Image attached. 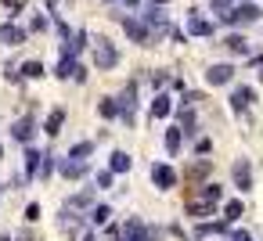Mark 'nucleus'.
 <instances>
[{"mask_svg":"<svg viewBox=\"0 0 263 241\" xmlns=\"http://www.w3.org/2000/svg\"><path fill=\"white\" fill-rule=\"evenodd\" d=\"M252 101H256V90H252V87H234V90H231V112H234V115L249 112Z\"/></svg>","mask_w":263,"mask_h":241,"instance_id":"nucleus-16","label":"nucleus"},{"mask_svg":"<svg viewBox=\"0 0 263 241\" xmlns=\"http://www.w3.org/2000/svg\"><path fill=\"white\" fill-rule=\"evenodd\" d=\"M58 176L62 180H87L90 176V162H76V158H62L58 155Z\"/></svg>","mask_w":263,"mask_h":241,"instance_id":"nucleus-10","label":"nucleus"},{"mask_svg":"<svg viewBox=\"0 0 263 241\" xmlns=\"http://www.w3.org/2000/svg\"><path fill=\"white\" fill-rule=\"evenodd\" d=\"M213 33H216V26L209 18H202L198 8H191L187 11V36H213Z\"/></svg>","mask_w":263,"mask_h":241,"instance_id":"nucleus-13","label":"nucleus"},{"mask_svg":"<svg viewBox=\"0 0 263 241\" xmlns=\"http://www.w3.org/2000/svg\"><path fill=\"white\" fill-rule=\"evenodd\" d=\"M90 40H94V36H90L87 29H76V33H72V40H69V44H62V51H69V54H76V58H80V54L87 51V44H90Z\"/></svg>","mask_w":263,"mask_h":241,"instance_id":"nucleus-21","label":"nucleus"},{"mask_svg":"<svg viewBox=\"0 0 263 241\" xmlns=\"http://www.w3.org/2000/svg\"><path fill=\"white\" fill-rule=\"evenodd\" d=\"M18 76H22V79H40V76H47V72H44V62L29 58V62L18 65Z\"/></svg>","mask_w":263,"mask_h":241,"instance_id":"nucleus-27","label":"nucleus"},{"mask_svg":"<svg viewBox=\"0 0 263 241\" xmlns=\"http://www.w3.org/2000/svg\"><path fill=\"white\" fill-rule=\"evenodd\" d=\"M152 87H155V90H159V94H162V90H166V87H170V72H166V69H159V72H155V76H152Z\"/></svg>","mask_w":263,"mask_h":241,"instance_id":"nucleus-35","label":"nucleus"},{"mask_svg":"<svg viewBox=\"0 0 263 241\" xmlns=\"http://www.w3.org/2000/svg\"><path fill=\"white\" fill-rule=\"evenodd\" d=\"M234 4H238V0H209V8L216 11V18H223V15H227Z\"/></svg>","mask_w":263,"mask_h":241,"instance_id":"nucleus-34","label":"nucleus"},{"mask_svg":"<svg viewBox=\"0 0 263 241\" xmlns=\"http://www.w3.org/2000/svg\"><path fill=\"white\" fill-rule=\"evenodd\" d=\"M94 69H101V72H108V69H116L119 65V51H116V44L108 40V36H94Z\"/></svg>","mask_w":263,"mask_h":241,"instance_id":"nucleus-6","label":"nucleus"},{"mask_svg":"<svg viewBox=\"0 0 263 241\" xmlns=\"http://www.w3.org/2000/svg\"><path fill=\"white\" fill-rule=\"evenodd\" d=\"M15 241H33V237H29V234H26V230H22V234H18V237H15Z\"/></svg>","mask_w":263,"mask_h":241,"instance_id":"nucleus-46","label":"nucleus"},{"mask_svg":"<svg viewBox=\"0 0 263 241\" xmlns=\"http://www.w3.org/2000/svg\"><path fill=\"white\" fill-rule=\"evenodd\" d=\"M98 202H94V187H87V191H76V194H69L65 198V209H76V212H90Z\"/></svg>","mask_w":263,"mask_h":241,"instance_id":"nucleus-19","label":"nucleus"},{"mask_svg":"<svg viewBox=\"0 0 263 241\" xmlns=\"http://www.w3.org/2000/svg\"><path fill=\"white\" fill-rule=\"evenodd\" d=\"M80 241H98V237H94V234H83V237H80Z\"/></svg>","mask_w":263,"mask_h":241,"instance_id":"nucleus-48","label":"nucleus"},{"mask_svg":"<svg viewBox=\"0 0 263 241\" xmlns=\"http://www.w3.org/2000/svg\"><path fill=\"white\" fill-rule=\"evenodd\" d=\"M231 180H234V187H238L241 194H249V191H252V162H249V158H234Z\"/></svg>","mask_w":263,"mask_h":241,"instance_id":"nucleus-11","label":"nucleus"},{"mask_svg":"<svg viewBox=\"0 0 263 241\" xmlns=\"http://www.w3.org/2000/svg\"><path fill=\"white\" fill-rule=\"evenodd\" d=\"M112 18L123 26V33L130 36V44H137V47H152V33H148V26H144L137 15H123V11H116Z\"/></svg>","mask_w":263,"mask_h":241,"instance_id":"nucleus-5","label":"nucleus"},{"mask_svg":"<svg viewBox=\"0 0 263 241\" xmlns=\"http://www.w3.org/2000/svg\"><path fill=\"white\" fill-rule=\"evenodd\" d=\"M130 166H134V158L126 155V151H112L108 155V173L116 176V173H130Z\"/></svg>","mask_w":263,"mask_h":241,"instance_id":"nucleus-23","label":"nucleus"},{"mask_svg":"<svg viewBox=\"0 0 263 241\" xmlns=\"http://www.w3.org/2000/svg\"><path fill=\"white\" fill-rule=\"evenodd\" d=\"M162 144H166V151L177 158V151H180V144H184V133H180V126L173 123L170 130H166V137H162Z\"/></svg>","mask_w":263,"mask_h":241,"instance_id":"nucleus-25","label":"nucleus"},{"mask_svg":"<svg viewBox=\"0 0 263 241\" xmlns=\"http://www.w3.org/2000/svg\"><path fill=\"white\" fill-rule=\"evenodd\" d=\"M173 105H177V101L162 90V94L152 97V108H148V112H152V119H170V115H173Z\"/></svg>","mask_w":263,"mask_h":241,"instance_id":"nucleus-20","label":"nucleus"},{"mask_svg":"<svg viewBox=\"0 0 263 241\" xmlns=\"http://www.w3.org/2000/svg\"><path fill=\"white\" fill-rule=\"evenodd\" d=\"M33 29L44 33V29H51V22H47V18H33Z\"/></svg>","mask_w":263,"mask_h":241,"instance_id":"nucleus-41","label":"nucleus"},{"mask_svg":"<svg viewBox=\"0 0 263 241\" xmlns=\"http://www.w3.org/2000/svg\"><path fill=\"white\" fill-rule=\"evenodd\" d=\"M209 169H213V162H209V158H195V166H191V176H205Z\"/></svg>","mask_w":263,"mask_h":241,"instance_id":"nucleus-36","label":"nucleus"},{"mask_svg":"<svg viewBox=\"0 0 263 241\" xmlns=\"http://www.w3.org/2000/svg\"><path fill=\"white\" fill-rule=\"evenodd\" d=\"M0 158H4V144H0Z\"/></svg>","mask_w":263,"mask_h":241,"instance_id":"nucleus-51","label":"nucleus"},{"mask_svg":"<svg viewBox=\"0 0 263 241\" xmlns=\"http://www.w3.org/2000/svg\"><path fill=\"white\" fill-rule=\"evenodd\" d=\"M40 162H44V151L40 148H33V144L22 148V176L26 180H36L40 176Z\"/></svg>","mask_w":263,"mask_h":241,"instance_id":"nucleus-12","label":"nucleus"},{"mask_svg":"<svg viewBox=\"0 0 263 241\" xmlns=\"http://www.w3.org/2000/svg\"><path fill=\"white\" fill-rule=\"evenodd\" d=\"M108 4H126V0H108Z\"/></svg>","mask_w":263,"mask_h":241,"instance_id":"nucleus-50","label":"nucleus"},{"mask_svg":"<svg viewBox=\"0 0 263 241\" xmlns=\"http://www.w3.org/2000/svg\"><path fill=\"white\" fill-rule=\"evenodd\" d=\"M116 108H119V123H123V126H137V79H130V83L119 90Z\"/></svg>","mask_w":263,"mask_h":241,"instance_id":"nucleus-3","label":"nucleus"},{"mask_svg":"<svg viewBox=\"0 0 263 241\" xmlns=\"http://www.w3.org/2000/svg\"><path fill=\"white\" fill-rule=\"evenodd\" d=\"M177 180H180V173L173 169V162H152V184L159 191H173Z\"/></svg>","mask_w":263,"mask_h":241,"instance_id":"nucleus-7","label":"nucleus"},{"mask_svg":"<svg viewBox=\"0 0 263 241\" xmlns=\"http://www.w3.org/2000/svg\"><path fill=\"white\" fill-rule=\"evenodd\" d=\"M137 18L148 26L152 44H155V40H162V36L170 33V26H173V22H170V15H166V8H159V4H144V11H141Z\"/></svg>","mask_w":263,"mask_h":241,"instance_id":"nucleus-2","label":"nucleus"},{"mask_svg":"<svg viewBox=\"0 0 263 241\" xmlns=\"http://www.w3.org/2000/svg\"><path fill=\"white\" fill-rule=\"evenodd\" d=\"M98 115H101L105 123H116V119H119V108H116V97H101V101H98Z\"/></svg>","mask_w":263,"mask_h":241,"instance_id":"nucleus-28","label":"nucleus"},{"mask_svg":"<svg viewBox=\"0 0 263 241\" xmlns=\"http://www.w3.org/2000/svg\"><path fill=\"white\" fill-rule=\"evenodd\" d=\"M148 4H159V8H166V4H170V0H148Z\"/></svg>","mask_w":263,"mask_h":241,"instance_id":"nucleus-47","label":"nucleus"},{"mask_svg":"<svg viewBox=\"0 0 263 241\" xmlns=\"http://www.w3.org/2000/svg\"><path fill=\"white\" fill-rule=\"evenodd\" d=\"M94 184H98V187H112V184H116V176H112L108 169H101V173L94 176Z\"/></svg>","mask_w":263,"mask_h":241,"instance_id":"nucleus-39","label":"nucleus"},{"mask_svg":"<svg viewBox=\"0 0 263 241\" xmlns=\"http://www.w3.org/2000/svg\"><path fill=\"white\" fill-rule=\"evenodd\" d=\"M87 76H90V72H87V65H80V69H76V76H72V79H76V83H87Z\"/></svg>","mask_w":263,"mask_h":241,"instance_id":"nucleus-42","label":"nucleus"},{"mask_svg":"<svg viewBox=\"0 0 263 241\" xmlns=\"http://www.w3.org/2000/svg\"><path fill=\"white\" fill-rule=\"evenodd\" d=\"M44 4H47V15L54 18V15H58V0H44Z\"/></svg>","mask_w":263,"mask_h":241,"instance_id":"nucleus-44","label":"nucleus"},{"mask_svg":"<svg viewBox=\"0 0 263 241\" xmlns=\"http://www.w3.org/2000/svg\"><path fill=\"white\" fill-rule=\"evenodd\" d=\"M29 40V33L22 29V26H15V22H4V26H0V44H4V47H22Z\"/></svg>","mask_w":263,"mask_h":241,"instance_id":"nucleus-15","label":"nucleus"},{"mask_svg":"<svg viewBox=\"0 0 263 241\" xmlns=\"http://www.w3.org/2000/svg\"><path fill=\"white\" fill-rule=\"evenodd\" d=\"M231 241H252V237H249L245 230H231Z\"/></svg>","mask_w":263,"mask_h":241,"instance_id":"nucleus-43","label":"nucleus"},{"mask_svg":"<svg viewBox=\"0 0 263 241\" xmlns=\"http://www.w3.org/2000/svg\"><path fill=\"white\" fill-rule=\"evenodd\" d=\"M220 198H223V187H220V184H202V187H198V202H209V205H216Z\"/></svg>","mask_w":263,"mask_h":241,"instance_id":"nucleus-29","label":"nucleus"},{"mask_svg":"<svg viewBox=\"0 0 263 241\" xmlns=\"http://www.w3.org/2000/svg\"><path fill=\"white\" fill-rule=\"evenodd\" d=\"M76 69H80V58H76V54H69V51H58L54 76H58V79H72V76H76Z\"/></svg>","mask_w":263,"mask_h":241,"instance_id":"nucleus-18","label":"nucleus"},{"mask_svg":"<svg viewBox=\"0 0 263 241\" xmlns=\"http://www.w3.org/2000/svg\"><path fill=\"white\" fill-rule=\"evenodd\" d=\"M58 227H62L69 237L80 241V230H87V212H76V209H65V205H62V212H58Z\"/></svg>","mask_w":263,"mask_h":241,"instance_id":"nucleus-8","label":"nucleus"},{"mask_svg":"<svg viewBox=\"0 0 263 241\" xmlns=\"http://www.w3.org/2000/svg\"><path fill=\"white\" fill-rule=\"evenodd\" d=\"M213 212H216V205H209V202H187V216H195L198 223H202V219H209Z\"/></svg>","mask_w":263,"mask_h":241,"instance_id":"nucleus-30","label":"nucleus"},{"mask_svg":"<svg viewBox=\"0 0 263 241\" xmlns=\"http://www.w3.org/2000/svg\"><path fill=\"white\" fill-rule=\"evenodd\" d=\"M159 237H162V230L144 223L141 216H130L123 223V230H119V241H159Z\"/></svg>","mask_w":263,"mask_h":241,"instance_id":"nucleus-4","label":"nucleus"},{"mask_svg":"<svg viewBox=\"0 0 263 241\" xmlns=\"http://www.w3.org/2000/svg\"><path fill=\"white\" fill-rule=\"evenodd\" d=\"M22 216H26V223H36V219H40V202H29V205L22 209Z\"/></svg>","mask_w":263,"mask_h":241,"instance_id":"nucleus-37","label":"nucleus"},{"mask_svg":"<svg viewBox=\"0 0 263 241\" xmlns=\"http://www.w3.org/2000/svg\"><path fill=\"white\" fill-rule=\"evenodd\" d=\"M54 169H58V155L47 148V151H44V162H40V180H51Z\"/></svg>","mask_w":263,"mask_h":241,"instance_id":"nucleus-32","label":"nucleus"},{"mask_svg":"<svg viewBox=\"0 0 263 241\" xmlns=\"http://www.w3.org/2000/svg\"><path fill=\"white\" fill-rule=\"evenodd\" d=\"M62 123H65V108H51L40 130H44L47 137H58V133H62Z\"/></svg>","mask_w":263,"mask_h":241,"instance_id":"nucleus-22","label":"nucleus"},{"mask_svg":"<svg viewBox=\"0 0 263 241\" xmlns=\"http://www.w3.org/2000/svg\"><path fill=\"white\" fill-rule=\"evenodd\" d=\"M36 130H40V126H36L33 112H29V115H22V119H15V123H11V140H18L22 148H29V144H33V137H36Z\"/></svg>","mask_w":263,"mask_h":241,"instance_id":"nucleus-9","label":"nucleus"},{"mask_svg":"<svg viewBox=\"0 0 263 241\" xmlns=\"http://www.w3.org/2000/svg\"><path fill=\"white\" fill-rule=\"evenodd\" d=\"M259 18H263V8H259V4H249V0H241V4H234V8L220 18V26L238 29V26H252V22H259Z\"/></svg>","mask_w":263,"mask_h":241,"instance_id":"nucleus-1","label":"nucleus"},{"mask_svg":"<svg viewBox=\"0 0 263 241\" xmlns=\"http://www.w3.org/2000/svg\"><path fill=\"white\" fill-rule=\"evenodd\" d=\"M209 151H213V140H209V137H198V140H195V155L202 158V155H209Z\"/></svg>","mask_w":263,"mask_h":241,"instance_id":"nucleus-38","label":"nucleus"},{"mask_svg":"<svg viewBox=\"0 0 263 241\" xmlns=\"http://www.w3.org/2000/svg\"><path fill=\"white\" fill-rule=\"evenodd\" d=\"M252 65H256V69H263V54H256V58H252Z\"/></svg>","mask_w":263,"mask_h":241,"instance_id":"nucleus-45","label":"nucleus"},{"mask_svg":"<svg viewBox=\"0 0 263 241\" xmlns=\"http://www.w3.org/2000/svg\"><path fill=\"white\" fill-rule=\"evenodd\" d=\"M223 47H227L231 54H241V58L249 54V40H245L241 33H227V36H223Z\"/></svg>","mask_w":263,"mask_h":241,"instance_id":"nucleus-24","label":"nucleus"},{"mask_svg":"<svg viewBox=\"0 0 263 241\" xmlns=\"http://www.w3.org/2000/svg\"><path fill=\"white\" fill-rule=\"evenodd\" d=\"M231 79H234V65H227V62H216V65L205 69V83L209 87H227Z\"/></svg>","mask_w":263,"mask_h":241,"instance_id":"nucleus-14","label":"nucleus"},{"mask_svg":"<svg viewBox=\"0 0 263 241\" xmlns=\"http://www.w3.org/2000/svg\"><path fill=\"white\" fill-rule=\"evenodd\" d=\"M209 234H231V223H227V219H202V223L191 230L195 241H202V237H209Z\"/></svg>","mask_w":263,"mask_h":241,"instance_id":"nucleus-17","label":"nucleus"},{"mask_svg":"<svg viewBox=\"0 0 263 241\" xmlns=\"http://www.w3.org/2000/svg\"><path fill=\"white\" fill-rule=\"evenodd\" d=\"M4 4H8V8H15V4H18V0H4Z\"/></svg>","mask_w":263,"mask_h":241,"instance_id":"nucleus-49","label":"nucleus"},{"mask_svg":"<svg viewBox=\"0 0 263 241\" xmlns=\"http://www.w3.org/2000/svg\"><path fill=\"white\" fill-rule=\"evenodd\" d=\"M166 36H170L173 44H184V40H187V33H184V29H177V26H170V33H166Z\"/></svg>","mask_w":263,"mask_h":241,"instance_id":"nucleus-40","label":"nucleus"},{"mask_svg":"<svg viewBox=\"0 0 263 241\" xmlns=\"http://www.w3.org/2000/svg\"><path fill=\"white\" fill-rule=\"evenodd\" d=\"M90 155H94V140H76V144L69 148V155H65V158H76V162H90Z\"/></svg>","mask_w":263,"mask_h":241,"instance_id":"nucleus-26","label":"nucleus"},{"mask_svg":"<svg viewBox=\"0 0 263 241\" xmlns=\"http://www.w3.org/2000/svg\"><path fill=\"white\" fill-rule=\"evenodd\" d=\"M241 212H245V205H241L238 198H231V202L223 205V219H227V223H238V219H241Z\"/></svg>","mask_w":263,"mask_h":241,"instance_id":"nucleus-33","label":"nucleus"},{"mask_svg":"<svg viewBox=\"0 0 263 241\" xmlns=\"http://www.w3.org/2000/svg\"><path fill=\"white\" fill-rule=\"evenodd\" d=\"M87 219H90L94 227H105V223H112V205H105V202H101V205H94Z\"/></svg>","mask_w":263,"mask_h":241,"instance_id":"nucleus-31","label":"nucleus"}]
</instances>
